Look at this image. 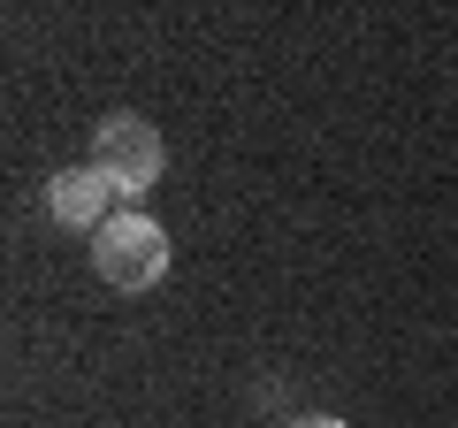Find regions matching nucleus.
I'll return each instance as SVG.
<instances>
[{
    "label": "nucleus",
    "instance_id": "4",
    "mask_svg": "<svg viewBox=\"0 0 458 428\" xmlns=\"http://www.w3.org/2000/svg\"><path fill=\"white\" fill-rule=\"evenodd\" d=\"M283 428H344L336 413H298V421H283Z\"/></svg>",
    "mask_w": 458,
    "mask_h": 428
},
{
    "label": "nucleus",
    "instance_id": "2",
    "mask_svg": "<svg viewBox=\"0 0 458 428\" xmlns=\"http://www.w3.org/2000/svg\"><path fill=\"white\" fill-rule=\"evenodd\" d=\"M92 168H107L114 176V192L131 199H146L153 184H161V168H168V146H161V131H153L146 116H107L99 123V138H92Z\"/></svg>",
    "mask_w": 458,
    "mask_h": 428
},
{
    "label": "nucleus",
    "instance_id": "1",
    "mask_svg": "<svg viewBox=\"0 0 458 428\" xmlns=\"http://www.w3.org/2000/svg\"><path fill=\"white\" fill-rule=\"evenodd\" d=\"M92 276L107 283V291H153V283L168 276V230L153 214L123 207L107 230L92 237Z\"/></svg>",
    "mask_w": 458,
    "mask_h": 428
},
{
    "label": "nucleus",
    "instance_id": "3",
    "mask_svg": "<svg viewBox=\"0 0 458 428\" xmlns=\"http://www.w3.org/2000/svg\"><path fill=\"white\" fill-rule=\"evenodd\" d=\"M114 176L107 168H62V176H47V214L62 222V230H107L114 222Z\"/></svg>",
    "mask_w": 458,
    "mask_h": 428
}]
</instances>
